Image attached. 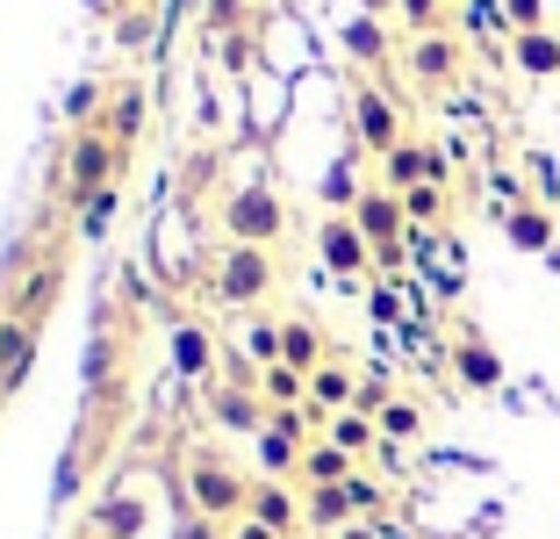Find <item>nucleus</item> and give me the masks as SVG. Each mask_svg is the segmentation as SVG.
<instances>
[{
	"label": "nucleus",
	"instance_id": "1",
	"mask_svg": "<svg viewBox=\"0 0 560 539\" xmlns=\"http://www.w3.org/2000/svg\"><path fill=\"white\" fill-rule=\"evenodd\" d=\"M187 504H195V518H215V525H237L252 504V474H237L231 460L215 454H187V474H180Z\"/></svg>",
	"mask_w": 560,
	"mask_h": 539
},
{
	"label": "nucleus",
	"instance_id": "2",
	"mask_svg": "<svg viewBox=\"0 0 560 539\" xmlns=\"http://www.w3.org/2000/svg\"><path fill=\"white\" fill-rule=\"evenodd\" d=\"M280 230H288V209H280L273 187L245 180V187L223 195V238H231V245H273Z\"/></svg>",
	"mask_w": 560,
	"mask_h": 539
},
{
	"label": "nucleus",
	"instance_id": "3",
	"mask_svg": "<svg viewBox=\"0 0 560 539\" xmlns=\"http://www.w3.org/2000/svg\"><path fill=\"white\" fill-rule=\"evenodd\" d=\"M266 295H273V252L266 245H223V260H215V302L252 310Z\"/></svg>",
	"mask_w": 560,
	"mask_h": 539
},
{
	"label": "nucleus",
	"instance_id": "4",
	"mask_svg": "<svg viewBox=\"0 0 560 539\" xmlns=\"http://www.w3.org/2000/svg\"><path fill=\"white\" fill-rule=\"evenodd\" d=\"M116 165H122V145H116V137H108V130H80V137H72V159H66V195L72 202L108 195Z\"/></svg>",
	"mask_w": 560,
	"mask_h": 539
},
{
	"label": "nucleus",
	"instance_id": "5",
	"mask_svg": "<svg viewBox=\"0 0 560 539\" xmlns=\"http://www.w3.org/2000/svg\"><path fill=\"white\" fill-rule=\"evenodd\" d=\"M352 223H360V238H366L374 252L410 245V209H402V195H396V187H366V195L352 202Z\"/></svg>",
	"mask_w": 560,
	"mask_h": 539
},
{
	"label": "nucleus",
	"instance_id": "6",
	"mask_svg": "<svg viewBox=\"0 0 560 539\" xmlns=\"http://www.w3.org/2000/svg\"><path fill=\"white\" fill-rule=\"evenodd\" d=\"M316 252H324V266H330L338 280L374 274V245L360 238V223H352V216H330V223L316 230Z\"/></svg>",
	"mask_w": 560,
	"mask_h": 539
},
{
	"label": "nucleus",
	"instance_id": "7",
	"mask_svg": "<svg viewBox=\"0 0 560 539\" xmlns=\"http://www.w3.org/2000/svg\"><path fill=\"white\" fill-rule=\"evenodd\" d=\"M352 130H360V145L374 151V159H388V151L402 145V115H396V101L381 94V87H360V94H352Z\"/></svg>",
	"mask_w": 560,
	"mask_h": 539
},
{
	"label": "nucleus",
	"instance_id": "8",
	"mask_svg": "<svg viewBox=\"0 0 560 539\" xmlns=\"http://www.w3.org/2000/svg\"><path fill=\"white\" fill-rule=\"evenodd\" d=\"M209 417H215L223 432H245V439H259L273 410H266V395L245 389V381H215V389H209Z\"/></svg>",
	"mask_w": 560,
	"mask_h": 539
},
{
	"label": "nucleus",
	"instance_id": "9",
	"mask_svg": "<svg viewBox=\"0 0 560 539\" xmlns=\"http://www.w3.org/2000/svg\"><path fill=\"white\" fill-rule=\"evenodd\" d=\"M410 80L417 87H453L460 80V36H445V30L417 36L410 44Z\"/></svg>",
	"mask_w": 560,
	"mask_h": 539
},
{
	"label": "nucleus",
	"instance_id": "10",
	"mask_svg": "<svg viewBox=\"0 0 560 539\" xmlns=\"http://www.w3.org/2000/svg\"><path fill=\"white\" fill-rule=\"evenodd\" d=\"M245 518L273 525V532L288 539V532H302V496L288 490V482H273V474H259V482H252V504H245Z\"/></svg>",
	"mask_w": 560,
	"mask_h": 539
},
{
	"label": "nucleus",
	"instance_id": "11",
	"mask_svg": "<svg viewBox=\"0 0 560 539\" xmlns=\"http://www.w3.org/2000/svg\"><path fill=\"white\" fill-rule=\"evenodd\" d=\"M30 359H36V324H15V317H8V324H0V403L30 381Z\"/></svg>",
	"mask_w": 560,
	"mask_h": 539
},
{
	"label": "nucleus",
	"instance_id": "12",
	"mask_svg": "<svg viewBox=\"0 0 560 539\" xmlns=\"http://www.w3.org/2000/svg\"><path fill=\"white\" fill-rule=\"evenodd\" d=\"M360 403V375H352L346 359H324L310 375V410H324V417H338V410Z\"/></svg>",
	"mask_w": 560,
	"mask_h": 539
},
{
	"label": "nucleus",
	"instance_id": "13",
	"mask_svg": "<svg viewBox=\"0 0 560 539\" xmlns=\"http://www.w3.org/2000/svg\"><path fill=\"white\" fill-rule=\"evenodd\" d=\"M302 525H310V532H346V525H360L352 490H346V482H330V490H302Z\"/></svg>",
	"mask_w": 560,
	"mask_h": 539
},
{
	"label": "nucleus",
	"instance_id": "14",
	"mask_svg": "<svg viewBox=\"0 0 560 539\" xmlns=\"http://www.w3.org/2000/svg\"><path fill=\"white\" fill-rule=\"evenodd\" d=\"M352 474H360V460L338 454L330 439H310V446H302V474H295L302 490H330V482H352Z\"/></svg>",
	"mask_w": 560,
	"mask_h": 539
},
{
	"label": "nucleus",
	"instance_id": "15",
	"mask_svg": "<svg viewBox=\"0 0 560 539\" xmlns=\"http://www.w3.org/2000/svg\"><path fill=\"white\" fill-rule=\"evenodd\" d=\"M503 238H511L517 252H546L553 245V209H546V202H511V209H503Z\"/></svg>",
	"mask_w": 560,
	"mask_h": 539
},
{
	"label": "nucleus",
	"instance_id": "16",
	"mask_svg": "<svg viewBox=\"0 0 560 539\" xmlns=\"http://www.w3.org/2000/svg\"><path fill=\"white\" fill-rule=\"evenodd\" d=\"M280 359H288V367H295V375H316V367H324V331L310 324V317H280Z\"/></svg>",
	"mask_w": 560,
	"mask_h": 539
},
{
	"label": "nucleus",
	"instance_id": "17",
	"mask_svg": "<svg viewBox=\"0 0 560 539\" xmlns=\"http://www.w3.org/2000/svg\"><path fill=\"white\" fill-rule=\"evenodd\" d=\"M511 58H517V72H532V80H553V72H560V30L511 36Z\"/></svg>",
	"mask_w": 560,
	"mask_h": 539
},
{
	"label": "nucleus",
	"instance_id": "18",
	"mask_svg": "<svg viewBox=\"0 0 560 539\" xmlns=\"http://www.w3.org/2000/svg\"><path fill=\"white\" fill-rule=\"evenodd\" d=\"M453 375H460L467 389L489 395V389H503V359H495L481 339H460V345H453Z\"/></svg>",
	"mask_w": 560,
	"mask_h": 539
},
{
	"label": "nucleus",
	"instance_id": "19",
	"mask_svg": "<svg viewBox=\"0 0 560 539\" xmlns=\"http://www.w3.org/2000/svg\"><path fill=\"white\" fill-rule=\"evenodd\" d=\"M324 439L338 446V454L360 460V454H374V446H381V425L366 417V410H338V417H324Z\"/></svg>",
	"mask_w": 560,
	"mask_h": 539
},
{
	"label": "nucleus",
	"instance_id": "20",
	"mask_svg": "<svg viewBox=\"0 0 560 539\" xmlns=\"http://www.w3.org/2000/svg\"><path fill=\"white\" fill-rule=\"evenodd\" d=\"M346 58L352 66H388V30H381V15H352L346 22Z\"/></svg>",
	"mask_w": 560,
	"mask_h": 539
},
{
	"label": "nucleus",
	"instance_id": "21",
	"mask_svg": "<svg viewBox=\"0 0 560 539\" xmlns=\"http://www.w3.org/2000/svg\"><path fill=\"white\" fill-rule=\"evenodd\" d=\"M259 395H266V410H302V403H310V375H295V367L280 359V367L259 375Z\"/></svg>",
	"mask_w": 560,
	"mask_h": 539
},
{
	"label": "nucleus",
	"instance_id": "22",
	"mask_svg": "<svg viewBox=\"0 0 560 539\" xmlns=\"http://www.w3.org/2000/svg\"><path fill=\"white\" fill-rule=\"evenodd\" d=\"M259 468L273 474V482H295V474H302V439H288V432L266 425L259 432Z\"/></svg>",
	"mask_w": 560,
	"mask_h": 539
},
{
	"label": "nucleus",
	"instance_id": "23",
	"mask_svg": "<svg viewBox=\"0 0 560 539\" xmlns=\"http://www.w3.org/2000/svg\"><path fill=\"white\" fill-rule=\"evenodd\" d=\"M144 108H151V101H144V87H122V94L108 101V123H101V130H108L122 151H130V137L144 130Z\"/></svg>",
	"mask_w": 560,
	"mask_h": 539
},
{
	"label": "nucleus",
	"instance_id": "24",
	"mask_svg": "<svg viewBox=\"0 0 560 539\" xmlns=\"http://www.w3.org/2000/svg\"><path fill=\"white\" fill-rule=\"evenodd\" d=\"M173 367H180V375H209V367H215V345H209V331H201V324H180V331H173Z\"/></svg>",
	"mask_w": 560,
	"mask_h": 539
},
{
	"label": "nucleus",
	"instance_id": "25",
	"mask_svg": "<svg viewBox=\"0 0 560 539\" xmlns=\"http://www.w3.org/2000/svg\"><path fill=\"white\" fill-rule=\"evenodd\" d=\"M137 525H144V504H137V496H108V504L94 511V539H137Z\"/></svg>",
	"mask_w": 560,
	"mask_h": 539
},
{
	"label": "nucleus",
	"instance_id": "26",
	"mask_svg": "<svg viewBox=\"0 0 560 539\" xmlns=\"http://www.w3.org/2000/svg\"><path fill=\"white\" fill-rule=\"evenodd\" d=\"M374 425H381V446H388V439H417V432H424V410L396 395V403H381V417H374Z\"/></svg>",
	"mask_w": 560,
	"mask_h": 539
},
{
	"label": "nucleus",
	"instance_id": "27",
	"mask_svg": "<svg viewBox=\"0 0 560 539\" xmlns=\"http://www.w3.org/2000/svg\"><path fill=\"white\" fill-rule=\"evenodd\" d=\"M402 209H410V230H431L445 216V187H439V180H424V187H410V195H402Z\"/></svg>",
	"mask_w": 560,
	"mask_h": 539
},
{
	"label": "nucleus",
	"instance_id": "28",
	"mask_svg": "<svg viewBox=\"0 0 560 539\" xmlns=\"http://www.w3.org/2000/svg\"><path fill=\"white\" fill-rule=\"evenodd\" d=\"M503 22H511V36L546 30V0H503Z\"/></svg>",
	"mask_w": 560,
	"mask_h": 539
},
{
	"label": "nucleus",
	"instance_id": "29",
	"mask_svg": "<svg viewBox=\"0 0 560 539\" xmlns=\"http://www.w3.org/2000/svg\"><path fill=\"white\" fill-rule=\"evenodd\" d=\"M439 8H445V0H396V15L410 22L417 36H431V30H439Z\"/></svg>",
	"mask_w": 560,
	"mask_h": 539
},
{
	"label": "nucleus",
	"instance_id": "30",
	"mask_svg": "<svg viewBox=\"0 0 560 539\" xmlns=\"http://www.w3.org/2000/svg\"><path fill=\"white\" fill-rule=\"evenodd\" d=\"M66 115H72V123H94V115H101V87L94 80L72 87V94H66Z\"/></svg>",
	"mask_w": 560,
	"mask_h": 539
},
{
	"label": "nucleus",
	"instance_id": "31",
	"mask_svg": "<svg viewBox=\"0 0 560 539\" xmlns=\"http://www.w3.org/2000/svg\"><path fill=\"white\" fill-rule=\"evenodd\" d=\"M346 490H352V511H360V518H374V511L388 504V496H381V482H366V474H352Z\"/></svg>",
	"mask_w": 560,
	"mask_h": 539
},
{
	"label": "nucleus",
	"instance_id": "32",
	"mask_svg": "<svg viewBox=\"0 0 560 539\" xmlns=\"http://www.w3.org/2000/svg\"><path fill=\"white\" fill-rule=\"evenodd\" d=\"M116 44H122V50L151 44V15H122V22H116Z\"/></svg>",
	"mask_w": 560,
	"mask_h": 539
},
{
	"label": "nucleus",
	"instance_id": "33",
	"mask_svg": "<svg viewBox=\"0 0 560 539\" xmlns=\"http://www.w3.org/2000/svg\"><path fill=\"white\" fill-rule=\"evenodd\" d=\"M532 180H539V202H553V195H560V173H553V159H532Z\"/></svg>",
	"mask_w": 560,
	"mask_h": 539
},
{
	"label": "nucleus",
	"instance_id": "34",
	"mask_svg": "<svg viewBox=\"0 0 560 539\" xmlns=\"http://www.w3.org/2000/svg\"><path fill=\"white\" fill-rule=\"evenodd\" d=\"M108 209H116V195H94V202H86V230H94V238L108 230Z\"/></svg>",
	"mask_w": 560,
	"mask_h": 539
},
{
	"label": "nucleus",
	"instance_id": "35",
	"mask_svg": "<svg viewBox=\"0 0 560 539\" xmlns=\"http://www.w3.org/2000/svg\"><path fill=\"white\" fill-rule=\"evenodd\" d=\"M180 539H231V532H223L215 518H187V525H180Z\"/></svg>",
	"mask_w": 560,
	"mask_h": 539
},
{
	"label": "nucleus",
	"instance_id": "36",
	"mask_svg": "<svg viewBox=\"0 0 560 539\" xmlns=\"http://www.w3.org/2000/svg\"><path fill=\"white\" fill-rule=\"evenodd\" d=\"M231 539H280V532H273V525H259V518H237Z\"/></svg>",
	"mask_w": 560,
	"mask_h": 539
},
{
	"label": "nucleus",
	"instance_id": "37",
	"mask_svg": "<svg viewBox=\"0 0 560 539\" xmlns=\"http://www.w3.org/2000/svg\"><path fill=\"white\" fill-rule=\"evenodd\" d=\"M209 22H215V30H231V22H237V0H209Z\"/></svg>",
	"mask_w": 560,
	"mask_h": 539
},
{
	"label": "nucleus",
	"instance_id": "38",
	"mask_svg": "<svg viewBox=\"0 0 560 539\" xmlns=\"http://www.w3.org/2000/svg\"><path fill=\"white\" fill-rule=\"evenodd\" d=\"M388 8H396V0H360V15H388Z\"/></svg>",
	"mask_w": 560,
	"mask_h": 539
}]
</instances>
